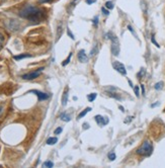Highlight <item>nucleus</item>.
Segmentation results:
<instances>
[{
    "instance_id": "1",
    "label": "nucleus",
    "mask_w": 165,
    "mask_h": 168,
    "mask_svg": "<svg viewBox=\"0 0 165 168\" xmlns=\"http://www.w3.org/2000/svg\"><path fill=\"white\" fill-rule=\"evenodd\" d=\"M19 16L25 18L27 20L31 21L33 23H37L42 21L45 18V11L40 7H35L33 5H25L19 10Z\"/></svg>"
},
{
    "instance_id": "2",
    "label": "nucleus",
    "mask_w": 165,
    "mask_h": 168,
    "mask_svg": "<svg viewBox=\"0 0 165 168\" xmlns=\"http://www.w3.org/2000/svg\"><path fill=\"white\" fill-rule=\"evenodd\" d=\"M153 152V146L152 143L149 141H145L140 147L137 149V154L141 156H144V157H148L152 154Z\"/></svg>"
},
{
    "instance_id": "3",
    "label": "nucleus",
    "mask_w": 165,
    "mask_h": 168,
    "mask_svg": "<svg viewBox=\"0 0 165 168\" xmlns=\"http://www.w3.org/2000/svg\"><path fill=\"white\" fill-rule=\"evenodd\" d=\"M107 39H112V53L114 54V56H118L120 54V45H119V41L117 39V37L112 33H108L106 35Z\"/></svg>"
},
{
    "instance_id": "4",
    "label": "nucleus",
    "mask_w": 165,
    "mask_h": 168,
    "mask_svg": "<svg viewBox=\"0 0 165 168\" xmlns=\"http://www.w3.org/2000/svg\"><path fill=\"white\" fill-rule=\"evenodd\" d=\"M43 70H44V68H40V69H38L37 71H33V72H31V73H27V74L22 75V78L25 79V80H33V79L38 78Z\"/></svg>"
},
{
    "instance_id": "5",
    "label": "nucleus",
    "mask_w": 165,
    "mask_h": 168,
    "mask_svg": "<svg viewBox=\"0 0 165 168\" xmlns=\"http://www.w3.org/2000/svg\"><path fill=\"white\" fill-rule=\"evenodd\" d=\"M112 66H114L115 70H117L119 73H121L122 75H127V70H126V68H125V66H124V65H123L121 62H118V61H116V62H114Z\"/></svg>"
},
{
    "instance_id": "6",
    "label": "nucleus",
    "mask_w": 165,
    "mask_h": 168,
    "mask_svg": "<svg viewBox=\"0 0 165 168\" xmlns=\"http://www.w3.org/2000/svg\"><path fill=\"white\" fill-rule=\"evenodd\" d=\"M31 92H33V93L37 94V96H38V98H39L40 101H41V100H46L50 97L49 94L44 93V92H41V91H39V90H31Z\"/></svg>"
},
{
    "instance_id": "7",
    "label": "nucleus",
    "mask_w": 165,
    "mask_h": 168,
    "mask_svg": "<svg viewBox=\"0 0 165 168\" xmlns=\"http://www.w3.org/2000/svg\"><path fill=\"white\" fill-rule=\"evenodd\" d=\"M78 60L80 61L81 63H87V61H88V57L86 56L84 50H80L78 52Z\"/></svg>"
},
{
    "instance_id": "8",
    "label": "nucleus",
    "mask_w": 165,
    "mask_h": 168,
    "mask_svg": "<svg viewBox=\"0 0 165 168\" xmlns=\"http://www.w3.org/2000/svg\"><path fill=\"white\" fill-rule=\"evenodd\" d=\"M94 118H95V120H96V122L99 124V126H105V124L108 122V118H103V116H96Z\"/></svg>"
},
{
    "instance_id": "9",
    "label": "nucleus",
    "mask_w": 165,
    "mask_h": 168,
    "mask_svg": "<svg viewBox=\"0 0 165 168\" xmlns=\"http://www.w3.org/2000/svg\"><path fill=\"white\" fill-rule=\"evenodd\" d=\"M68 102V87L65 88L64 90V93L62 95V105L65 106Z\"/></svg>"
},
{
    "instance_id": "10",
    "label": "nucleus",
    "mask_w": 165,
    "mask_h": 168,
    "mask_svg": "<svg viewBox=\"0 0 165 168\" xmlns=\"http://www.w3.org/2000/svg\"><path fill=\"white\" fill-rule=\"evenodd\" d=\"M31 54H21V55H18V56H14L13 59L14 60H22L25 58H31Z\"/></svg>"
},
{
    "instance_id": "11",
    "label": "nucleus",
    "mask_w": 165,
    "mask_h": 168,
    "mask_svg": "<svg viewBox=\"0 0 165 168\" xmlns=\"http://www.w3.org/2000/svg\"><path fill=\"white\" fill-rule=\"evenodd\" d=\"M60 118H61V120H64V122H70V120H71V116H69L68 114H66V112H62Z\"/></svg>"
},
{
    "instance_id": "12",
    "label": "nucleus",
    "mask_w": 165,
    "mask_h": 168,
    "mask_svg": "<svg viewBox=\"0 0 165 168\" xmlns=\"http://www.w3.org/2000/svg\"><path fill=\"white\" fill-rule=\"evenodd\" d=\"M58 142V139L56 137H51L47 140V144L48 145H54V144H56Z\"/></svg>"
},
{
    "instance_id": "13",
    "label": "nucleus",
    "mask_w": 165,
    "mask_h": 168,
    "mask_svg": "<svg viewBox=\"0 0 165 168\" xmlns=\"http://www.w3.org/2000/svg\"><path fill=\"white\" fill-rule=\"evenodd\" d=\"M90 110H91V107H86L84 110H83V112H81L80 114H79V116H77V118H83V116H84L86 114H88V112H90Z\"/></svg>"
},
{
    "instance_id": "14",
    "label": "nucleus",
    "mask_w": 165,
    "mask_h": 168,
    "mask_svg": "<svg viewBox=\"0 0 165 168\" xmlns=\"http://www.w3.org/2000/svg\"><path fill=\"white\" fill-rule=\"evenodd\" d=\"M105 8L110 9V10H112V9L114 8V2H112V1H107V2L105 3Z\"/></svg>"
},
{
    "instance_id": "15",
    "label": "nucleus",
    "mask_w": 165,
    "mask_h": 168,
    "mask_svg": "<svg viewBox=\"0 0 165 168\" xmlns=\"http://www.w3.org/2000/svg\"><path fill=\"white\" fill-rule=\"evenodd\" d=\"M155 89L156 90H160V89H162V87H163V82L162 81H160V82H158V83H156L155 84Z\"/></svg>"
},
{
    "instance_id": "16",
    "label": "nucleus",
    "mask_w": 165,
    "mask_h": 168,
    "mask_svg": "<svg viewBox=\"0 0 165 168\" xmlns=\"http://www.w3.org/2000/svg\"><path fill=\"white\" fill-rule=\"evenodd\" d=\"M43 166L44 167H53L54 166V163L52 161H46V162H44V164H43Z\"/></svg>"
},
{
    "instance_id": "17",
    "label": "nucleus",
    "mask_w": 165,
    "mask_h": 168,
    "mask_svg": "<svg viewBox=\"0 0 165 168\" xmlns=\"http://www.w3.org/2000/svg\"><path fill=\"white\" fill-rule=\"evenodd\" d=\"M96 96H97L96 93H90L88 95V100H89V101H93V100L96 98Z\"/></svg>"
},
{
    "instance_id": "18",
    "label": "nucleus",
    "mask_w": 165,
    "mask_h": 168,
    "mask_svg": "<svg viewBox=\"0 0 165 168\" xmlns=\"http://www.w3.org/2000/svg\"><path fill=\"white\" fill-rule=\"evenodd\" d=\"M71 57H72V53H70V54H69V56H68V58L66 59V60L64 61V62H63V66H66L67 64H68L69 62H70V59H71Z\"/></svg>"
},
{
    "instance_id": "19",
    "label": "nucleus",
    "mask_w": 165,
    "mask_h": 168,
    "mask_svg": "<svg viewBox=\"0 0 165 168\" xmlns=\"http://www.w3.org/2000/svg\"><path fill=\"white\" fill-rule=\"evenodd\" d=\"M3 43H4V37H3L2 33H0V50L2 49Z\"/></svg>"
},
{
    "instance_id": "20",
    "label": "nucleus",
    "mask_w": 165,
    "mask_h": 168,
    "mask_svg": "<svg viewBox=\"0 0 165 168\" xmlns=\"http://www.w3.org/2000/svg\"><path fill=\"white\" fill-rule=\"evenodd\" d=\"M108 159L110 160V161H114V160L116 159V154H115L114 152L108 153Z\"/></svg>"
},
{
    "instance_id": "21",
    "label": "nucleus",
    "mask_w": 165,
    "mask_h": 168,
    "mask_svg": "<svg viewBox=\"0 0 165 168\" xmlns=\"http://www.w3.org/2000/svg\"><path fill=\"white\" fill-rule=\"evenodd\" d=\"M134 91H135V94H136L137 97L140 96V92H139V86H135L134 87Z\"/></svg>"
},
{
    "instance_id": "22",
    "label": "nucleus",
    "mask_w": 165,
    "mask_h": 168,
    "mask_svg": "<svg viewBox=\"0 0 165 168\" xmlns=\"http://www.w3.org/2000/svg\"><path fill=\"white\" fill-rule=\"evenodd\" d=\"M54 133H55V135H59V134L60 133H62V128H57L56 130H55V132H54Z\"/></svg>"
},
{
    "instance_id": "23",
    "label": "nucleus",
    "mask_w": 165,
    "mask_h": 168,
    "mask_svg": "<svg viewBox=\"0 0 165 168\" xmlns=\"http://www.w3.org/2000/svg\"><path fill=\"white\" fill-rule=\"evenodd\" d=\"M144 74H145V70L144 69H141V71L139 72V74H138V78L140 79L142 76H144Z\"/></svg>"
},
{
    "instance_id": "24",
    "label": "nucleus",
    "mask_w": 165,
    "mask_h": 168,
    "mask_svg": "<svg viewBox=\"0 0 165 168\" xmlns=\"http://www.w3.org/2000/svg\"><path fill=\"white\" fill-rule=\"evenodd\" d=\"M101 11H102V13H103V14H105V15H108L109 14V11L107 10V8H104V7H102V8H101Z\"/></svg>"
},
{
    "instance_id": "25",
    "label": "nucleus",
    "mask_w": 165,
    "mask_h": 168,
    "mask_svg": "<svg viewBox=\"0 0 165 168\" xmlns=\"http://www.w3.org/2000/svg\"><path fill=\"white\" fill-rule=\"evenodd\" d=\"M67 33H68V35H69V37H71V39H75V37H74V35H73V33H71V31H70V29H67Z\"/></svg>"
},
{
    "instance_id": "26",
    "label": "nucleus",
    "mask_w": 165,
    "mask_h": 168,
    "mask_svg": "<svg viewBox=\"0 0 165 168\" xmlns=\"http://www.w3.org/2000/svg\"><path fill=\"white\" fill-rule=\"evenodd\" d=\"M95 53H97V46H95V49H92V51H91V53H90V56L95 55Z\"/></svg>"
},
{
    "instance_id": "27",
    "label": "nucleus",
    "mask_w": 165,
    "mask_h": 168,
    "mask_svg": "<svg viewBox=\"0 0 165 168\" xmlns=\"http://www.w3.org/2000/svg\"><path fill=\"white\" fill-rule=\"evenodd\" d=\"M97 23H98V16H95L94 19H93V24H94L95 27H96Z\"/></svg>"
},
{
    "instance_id": "28",
    "label": "nucleus",
    "mask_w": 165,
    "mask_h": 168,
    "mask_svg": "<svg viewBox=\"0 0 165 168\" xmlns=\"http://www.w3.org/2000/svg\"><path fill=\"white\" fill-rule=\"evenodd\" d=\"M53 0H39L40 3H49V2H52Z\"/></svg>"
},
{
    "instance_id": "29",
    "label": "nucleus",
    "mask_w": 165,
    "mask_h": 168,
    "mask_svg": "<svg viewBox=\"0 0 165 168\" xmlns=\"http://www.w3.org/2000/svg\"><path fill=\"white\" fill-rule=\"evenodd\" d=\"M94 2H96V0H86V3L87 4H92V3H94Z\"/></svg>"
},
{
    "instance_id": "30",
    "label": "nucleus",
    "mask_w": 165,
    "mask_h": 168,
    "mask_svg": "<svg viewBox=\"0 0 165 168\" xmlns=\"http://www.w3.org/2000/svg\"><path fill=\"white\" fill-rule=\"evenodd\" d=\"M152 43H154V44L156 45V47H159V44H157V43H156V41H155L154 37H152Z\"/></svg>"
},
{
    "instance_id": "31",
    "label": "nucleus",
    "mask_w": 165,
    "mask_h": 168,
    "mask_svg": "<svg viewBox=\"0 0 165 168\" xmlns=\"http://www.w3.org/2000/svg\"><path fill=\"white\" fill-rule=\"evenodd\" d=\"M2 114H3V107L1 105H0V116H2Z\"/></svg>"
},
{
    "instance_id": "32",
    "label": "nucleus",
    "mask_w": 165,
    "mask_h": 168,
    "mask_svg": "<svg viewBox=\"0 0 165 168\" xmlns=\"http://www.w3.org/2000/svg\"><path fill=\"white\" fill-rule=\"evenodd\" d=\"M141 89H142V94H145V88H144V85H141Z\"/></svg>"
},
{
    "instance_id": "33",
    "label": "nucleus",
    "mask_w": 165,
    "mask_h": 168,
    "mask_svg": "<svg viewBox=\"0 0 165 168\" xmlns=\"http://www.w3.org/2000/svg\"><path fill=\"white\" fill-rule=\"evenodd\" d=\"M83 127H84V129H88V128H89V124H83Z\"/></svg>"
},
{
    "instance_id": "34",
    "label": "nucleus",
    "mask_w": 165,
    "mask_h": 168,
    "mask_svg": "<svg viewBox=\"0 0 165 168\" xmlns=\"http://www.w3.org/2000/svg\"><path fill=\"white\" fill-rule=\"evenodd\" d=\"M159 104V102H157V103H155V104H152V105H151V107H155V106H157Z\"/></svg>"
}]
</instances>
